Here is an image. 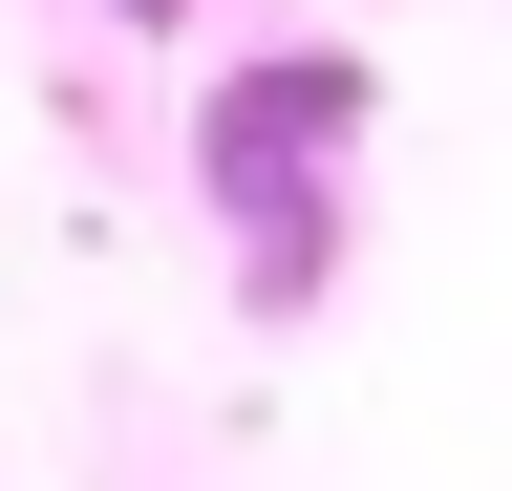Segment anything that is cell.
Masks as SVG:
<instances>
[{
  "label": "cell",
  "instance_id": "obj_1",
  "mask_svg": "<svg viewBox=\"0 0 512 491\" xmlns=\"http://www.w3.org/2000/svg\"><path fill=\"white\" fill-rule=\"evenodd\" d=\"M342 129H363V65H342V43H299V65H235L214 107H192V193L256 235V321H299V299H320V257H342V214H320Z\"/></svg>",
  "mask_w": 512,
  "mask_h": 491
},
{
  "label": "cell",
  "instance_id": "obj_2",
  "mask_svg": "<svg viewBox=\"0 0 512 491\" xmlns=\"http://www.w3.org/2000/svg\"><path fill=\"white\" fill-rule=\"evenodd\" d=\"M107 22H192V0H107Z\"/></svg>",
  "mask_w": 512,
  "mask_h": 491
}]
</instances>
